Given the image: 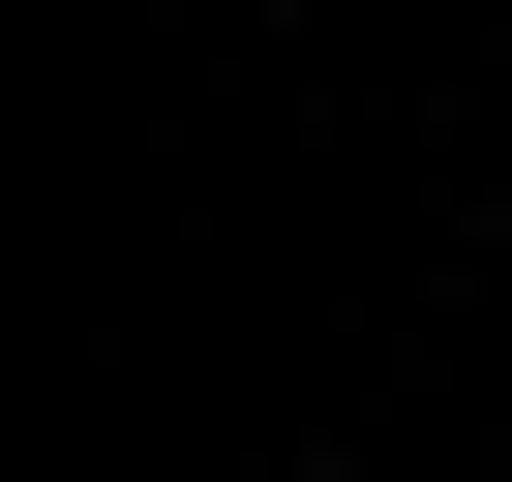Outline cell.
Segmentation results:
<instances>
[{"label": "cell", "instance_id": "6da1fadb", "mask_svg": "<svg viewBox=\"0 0 512 482\" xmlns=\"http://www.w3.org/2000/svg\"><path fill=\"white\" fill-rule=\"evenodd\" d=\"M302 482H362V452H302Z\"/></svg>", "mask_w": 512, "mask_h": 482}]
</instances>
